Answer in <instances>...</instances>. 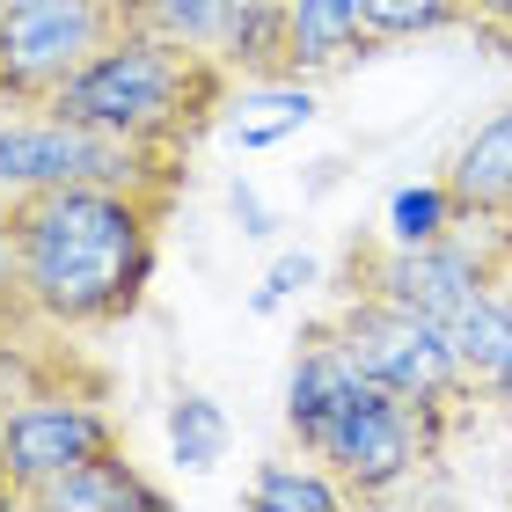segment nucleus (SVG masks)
I'll use <instances>...</instances> for the list:
<instances>
[{"mask_svg":"<svg viewBox=\"0 0 512 512\" xmlns=\"http://www.w3.org/2000/svg\"><path fill=\"white\" fill-rule=\"evenodd\" d=\"M344 483L322 461H256L249 476V512H344Z\"/></svg>","mask_w":512,"mask_h":512,"instance_id":"ddd939ff","label":"nucleus"},{"mask_svg":"<svg viewBox=\"0 0 512 512\" xmlns=\"http://www.w3.org/2000/svg\"><path fill=\"white\" fill-rule=\"evenodd\" d=\"M512 264V227H476L461 220L432 242H388V235H352L337 256V300H395L410 315L447 322L476 286Z\"/></svg>","mask_w":512,"mask_h":512,"instance_id":"39448f33","label":"nucleus"},{"mask_svg":"<svg viewBox=\"0 0 512 512\" xmlns=\"http://www.w3.org/2000/svg\"><path fill=\"white\" fill-rule=\"evenodd\" d=\"M322 322H330V337L352 352V366L366 381H381L388 395H403V403L425 417L439 454H447L454 432L483 410V388L469 381V366L454 359V344L432 315H410V308H395V300H337Z\"/></svg>","mask_w":512,"mask_h":512,"instance_id":"20e7f679","label":"nucleus"},{"mask_svg":"<svg viewBox=\"0 0 512 512\" xmlns=\"http://www.w3.org/2000/svg\"><path fill=\"white\" fill-rule=\"evenodd\" d=\"M0 8H8V0H0Z\"/></svg>","mask_w":512,"mask_h":512,"instance_id":"b1692460","label":"nucleus"},{"mask_svg":"<svg viewBox=\"0 0 512 512\" xmlns=\"http://www.w3.org/2000/svg\"><path fill=\"white\" fill-rule=\"evenodd\" d=\"M125 30L220 52L235 81H286V0H118Z\"/></svg>","mask_w":512,"mask_h":512,"instance_id":"1a4fd4ad","label":"nucleus"},{"mask_svg":"<svg viewBox=\"0 0 512 512\" xmlns=\"http://www.w3.org/2000/svg\"><path fill=\"white\" fill-rule=\"evenodd\" d=\"M52 322H37L30 293H22V264H15V235H8V198H0V344L15 337H44Z\"/></svg>","mask_w":512,"mask_h":512,"instance_id":"a211bd4d","label":"nucleus"},{"mask_svg":"<svg viewBox=\"0 0 512 512\" xmlns=\"http://www.w3.org/2000/svg\"><path fill=\"white\" fill-rule=\"evenodd\" d=\"M483 410H491V417H505V425H512V352H505V366H498V374L483 381Z\"/></svg>","mask_w":512,"mask_h":512,"instance_id":"412c9836","label":"nucleus"},{"mask_svg":"<svg viewBox=\"0 0 512 512\" xmlns=\"http://www.w3.org/2000/svg\"><path fill=\"white\" fill-rule=\"evenodd\" d=\"M227 447H235L227 410H220L205 388H176V395H169V454H176L191 476H213L220 461H227Z\"/></svg>","mask_w":512,"mask_h":512,"instance_id":"4468645a","label":"nucleus"},{"mask_svg":"<svg viewBox=\"0 0 512 512\" xmlns=\"http://www.w3.org/2000/svg\"><path fill=\"white\" fill-rule=\"evenodd\" d=\"M235 213L249 220V235H271V213L256 205V191H242V183H235Z\"/></svg>","mask_w":512,"mask_h":512,"instance_id":"4be33fe9","label":"nucleus"},{"mask_svg":"<svg viewBox=\"0 0 512 512\" xmlns=\"http://www.w3.org/2000/svg\"><path fill=\"white\" fill-rule=\"evenodd\" d=\"M469 30L512 59V0H469Z\"/></svg>","mask_w":512,"mask_h":512,"instance_id":"aec40b11","label":"nucleus"},{"mask_svg":"<svg viewBox=\"0 0 512 512\" xmlns=\"http://www.w3.org/2000/svg\"><path fill=\"white\" fill-rule=\"evenodd\" d=\"M359 22L374 37V52L410 37H439V30H469V0H359Z\"/></svg>","mask_w":512,"mask_h":512,"instance_id":"dca6fc26","label":"nucleus"},{"mask_svg":"<svg viewBox=\"0 0 512 512\" xmlns=\"http://www.w3.org/2000/svg\"><path fill=\"white\" fill-rule=\"evenodd\" d=\"M110 447H125V425L110 410V381L103 374H59V381H30L0 403V454H8V483L15 505H30L44 483L74 476L81 461H96Z\"/></svg>","mask_w":512,"mask_h":512,"instance_id":"0eeeda50","label":"nucleus"},{"mask_svg":"<svg viewBox=\"0 0 512 512\" xmlns=\"http://www.w3.org/2000/svg\"><path fill=\"white\" fill-rule=\"evenodd\" d=\"M286 432L300 439V454L322 461L352 505H381L403 483L439 461L425 417L403 395H388L381 381H366L352 352L330 337V322H308L293 344V374H286Z\"/></svg>","mask_w":512,"mask_h":512,"instance_id":"f03ea898","label":"nucleus"},{"mask_svg":"<svg viewBox=\"0 0 512 512\" xmlns=\"http://www.w3.org/2000/svg\"><path fill=\"white\" fill-rule=\"evenodd\" d=\"M447 227H461L454 191H447V183H417V191H395V198H388L381 235H388V242H432V235H447Z\"/></svg>","mask_w":512,"mask_h":512,"instance_id":"f3484780","label":"nucleus"},{"mask_svg":"<svg viewBox=\"0 0 512 512\" xmlns=\"http://www.w3.org/2000/svg\"><path fill=\"white\" fill-rule=\"evenodd\" d=\"M315 81H249L242 103H227V132L242 139V147H271V139H286L315 118Z\"/></svg>","mask_w":512,"mask_h":512,"instance_id":"2eb2a0df","label":"nucleus"},{"mask_svg":"<svg viewBox=\"0 0 512 512\" xmlns=\"http://www.w3.org/2000/svg\"><path fill=\"white\" fill-rule=\"evenodd\" d=\"M30 512H169V491L154 476H139V461L125 447H110L96 461H81L74 476L44 483Z\"/></svg>","mask_w":512,"mask_h":512,"instance_id":"f8f14e48","label":"nucleus"},{"mask_svg":"<svg viewBox=\"0 0 512 512\" xmlns=\"http://www.w3.org/2000/svg\"><path fill=\"white\" fill-rule=\"evenodd\" d=\"M308 278H315V256H278V264H271V278H264V293H256V315H271L278 300H286V293H300Z\"/></svg>","mask_w":512,"mask_h":512,"instance_id":"6ab92c4d","label":"nucleus"},{"mask_svg":"<svg viewBox=\"0 0 512 512\" xmlns=\"http://www.w3.org/2000/svg\"><path fill=\"white\" fill-rule=\"evenodd\" d=\"M374 59L359 0H286V81H337Z\"/></svg>","mask_w":512,"mask_h":512,"instance_id":"9b49d317","label":"nucleus"},{"mask_svg":"<svg viewBox=\"0 0 512 512\" xmlns=\"http://www.w3.org/2000/svg\"><path fill=\"white\" fill-rule=\"evenodd\" d=\"M59 183H125V191H191V161L139 154L96 125H74L59 110H8L0 118V198L15 191H59Z\"/></svg>","mask_w":512,"mask_h":512,"instance_id":"423d86ee","label":"nucleus"},{"mask_svg":"<svg viewBox=\"0 0 512 512\" xmlns=\"http://www.w3.org/2000/svg\"><path fill=\"white\" fill-rule=\"evenodd\" d=\"M235 88L242 81L220 52H198V44L154 37V30H118L59 88L52 110L74 118V125H96L110 139H125L139 154L191 161L205 147V132L227 125Z\"/></svg>","mask_w":512,"mask_h":512,"instance_id":"7ed1b4c3","label":"nucleus"},{"mask_svg":"<svg viewBox=\"0 0 512 512\" xmlns=\"http://www.w3.org/2000/svg\"><path fill=\"white\" fill-rule=\"evenodd\" d=\"M183 198L125 191V183H59V191H15L8 235L22 264L37 322L66 337H103L147 308L161 227Z\"/></svg>","mask_w":512,"mask_h":512,"instance_id":"f257e3e1","label":"nucleus"},{"mask_svg":"<svg viewBox=\"0 0 512 512\" xmlns=\"http://www.w3.org/2000/svg\"><path fill=\"white\" fill-rule=\"evenodd\" d=\"M439 183L454 191L461 220H476V227H512V103H498L483 125L461 132V147L447 154Z\"/></svg>","mask_w":512,"mask_h":512,"instance_id":"9d476101","label":"nucleus"},{"mask_svg":"<svg viewBox=\"0 0 512 512\" xmlns=\"http://www.w3.org/2000/svg\"><path fill=\"white\" fill-rule=\"evenodd\" d=\"M118 30V0H8L0 8V110H52L59 88Z\"/></svg>","mask_w":512,"mask_h":512,"instance_id":"6e6552de","label":"nucleus"},{"mask_svg":"<svg viewBox=\"0 0 512 512\" xmlns=\"http://www.w3.org/2000/svg\"><path fill=\"white\" fill-rule=\"evenodd\" d=\"M15 505V483H8V454H0V512Z\"/></svg>","mask_w":512,"mask_h":512,"instance_id":"5701e85b","label":"nucleus"}]
</instances>
